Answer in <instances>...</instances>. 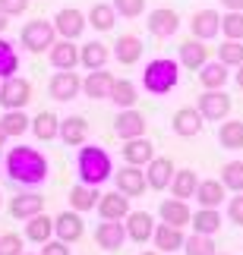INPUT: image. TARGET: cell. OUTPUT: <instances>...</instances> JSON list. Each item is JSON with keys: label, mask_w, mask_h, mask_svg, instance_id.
Listing matches in <instances>:
<instances>
[{"label": "cell", "mask_w": 243, "mask_h": 255, "mask_svg": "<svg viewBox=\"0 0 243 255\" xmlns=\"http://www.w3.org/2000/svg\"><path fill=\"white\" fill-rule=\"evenodd\" d=\"M114 60L120 66H133L142 60V38L139 35H120L114 41Z\"/></svg>", "instance_id": "obj_27"}, {"label": "cell", "mask_w": 243, "mask_h": 255, "mask_svg": "<svg viewBox=\"0 0 243 255\" xmlns=\"http://www.w3.org/2000/svg\"><path fill=\"white\" fill-rule=\"evenodd\" d=\"M202 126H206V117L199 114V107H180V111L171 117V129H174V135H180V139L199 135Z\"/></svg>", "instance_id": "obj_14"}, {"label": "cell", "mask_w": 243, "mask_h": 255, "mask_svg": "<svg viewBox=\"0 0 243 255\" xmlns=\"http://www.w3.org/2000/svg\"><path fill=\"white\" fill-rule=\"evenodd\" d=\"M180 60H171V57H155V60L145 63L142 73V88L149 95H171L180 82Z\"/></svg>", "instance_id": "obj_3"}, {"label": "cell", "mask_w": 243, "mask_h": 255, "mask_svg": "<svg viewBox=\"0 0 243 255\" xmlns=\"http://www.w3.org/2000/svg\"><path fill=\"white\" fill-rule=\"evenodd\" d=\"M47 92H51L54 101H73V98L82 95V79L73 70H57L47 82Z\"/></svg>", "instance_id": "obj_10"}, {"label": "cell", "mask_w": 243, "mask_h": 255, "mask_svg": "<svg viewBox=\"0 0 243 255\" xmlns=\"http://www.w3.org/2000/svg\"><path fill=\"white\" fill-rule=\"evenodd\" d=\"M190 32L199 41H212V38L221 35V13L218 9H196L190 19Z\"/></svg>", "instance_id": "obj_15"}, {"label": "cell", "mask_w": 243, "mask_h": 255, "mask_svg": "<svg viewBox=\"0 0 243 255\" xmlns=\"http://www.w3.org/2000/svg\"><path fill=\"white\" fill-rule=\"evenodd\" d=\"M177 60H180L183 70L199 73L202 66L209 63V47H206V41H199V38H190V41H183V44H180Z\"/></svg>", "instance_id": "obj_24"}, {"label": "cell", "mask_w": 243, "mask_h": 255, "mask_svg": "<svg viewBox=\"0 0 243 255\" xmlns=\"http://www.w3.org/2000/svg\"><path fill=\"white\" fill-rule=\"evenodd\" d=\"M221 35L231 38V41H243V9L221 13Z\"/></svg>", "instance_id": "obj_41"}, {"label": "cell", "mask_w": 243, "mask_h": 255, "mask_svg": "<svg viewBox=\"0 0 243 255\" xmlns=\"http://www.w3.org/2000/svg\"><path fill=\"white\" fill-rule=\"evenodd\" d=\"M79 51L82 47L70 41V38H57V44L47 51V60H51L54 70H76L79 66Z\"/></svg>", "instance_id": "obj_19"}, {"label": "cell", "mask_w": 243, "mask_h": 255, "mask_svg": "<svg viewBox=\"0 0 243 255\" xmlns=\"http://www.w3.org/2000/svg\"><path fill=\"white\" fill-rule=\"evenodd\" d=\"M114 73H108V66L104 70H92L85 73L82 79V95L92 98V101H111V88H114Z\"/></svg>", "instance_id": "obj_12"}, {"label": "cell", "mask_w": 243, "mask_h": 255, "mask_svg": "<svg viewBox=\"0 0 243 255\" xmlns=\"http://www.w3.org/2000/svg\"><path fill=\"white\" fill-rule=\"evenodd\" d=\"M32 135L38 142H51V139H60V117L51 114V111H41L32 117Z\"/></svg>", "instance_id": "obj_31"}, {"label": "cell", "mask_w": 243, "mask_h": 255, "mask_svg": "<svg viewBox=\"0 0 243 255\" xmlns=\"http://www.w3.org/2000/svg\"><path fill=\"white\" fill-rule=\"evenodd\" d=\"M3 173H6L9 183L35 189V186L47 183L51 164H47V158L38 148H32V145H16V148H9L6 158H3Z\"/></svg>", "instance_id": "obj_1"}, {"label": "cell", "mask_w": 243, "mask_h": 255, "mask_svg": "<svg viewBox=\"0 0 243 255\" xmlns=\"http://www.w3.org/2000/svg\"><path fill=\"white\" fill-rule=\"evenodd\" d=\"M0 9H3L6 16H22L28 9V0H0Z\"/></svg>", "instance_id": "obj_49"}, {"label": "cell", "mask_w": 243, "mask_h": 255, "mask_svg": "<svg viewBox=\"0 0 243 255\" xmlns=\"http://www.w3.org/2000/svg\"><path fill=\"white\" fill-rule=\"evenodd\" d=\"M152 243H155V249H158V252L174 255V252L183 249V243H187V233H183V227H174V224H164V221H161L158 227H155Z\"/></svg>", "instance_id": "obj_20"}, {"label": "cell", "mask_w": 243, "mask_h": 255, "mask_svg": "<svg viewBox=\"0 0 243 255\" xmlns=\"http://www.w3.org/2000/svg\"><path fill=\"white\" fill-rule=\"evenodd\" d=\"M225 214H228V221L234 224V227H243V192H234V195L228 199Z\"/></svg>", "instance_id": "obj_46"}, {"label": "cell", "mask_w": 243, "mask_h": 255, "mask_svg": "<svg viewBox=\"0 0 243 255\" xmlns=\"http://www.w3.org/2000/svg\"><path fill=\"white\" fill-rule=\"evenodd\" d=\"M85 16H89V25L95 28V32H111L114 22H117V9H114V3H92Z\"/></svg>", "instance_id": "obj_38"}, {"label": "cell", "mask_w": 243, "mask_h": 255, "mask_svg": "<svg viewBox=\"0 0 243 255\" xmlns=\"http://www.w3.org/2000/svg\"><path fill=\"white\" fill-rule=\"evenodd\" d=\"M193 233H206V237H215L221 230V208H196L193 214Z\"/></svg>", "instance_id": "obj_35"}, {"label": "cell", "mask_w": 243, "mask_h": 255, "mask_svg": "<svg viewBox=\"0 0 243 255\" xmlns=\"http://www.w3.org/2000/svg\"><path fill=\"white\" fill-rule=\"evenodd\" d=\"M57 38L60 35H57L54 19H32V22H25L22 32H19V44H22L28 54H44L57 44Z\"/></svg>", "instance_id": "obj_4"}, {"label": "cell", "mask_w": 243, "mask_h": 255, "mask_svg": "<svg viewBox=\"0 0 243 255\" xmlns=\"http://www.w3.org/2000/svg\"><path fill=\"white\" fill-rule=\"evenodd\" d=\"M6 142H9V135H6L3 126H0V148H6Z\"/></svg>", "instance_id": "obj_53"}, {"label": "cell", "mask_w": 243, "mask_h": 255, "mask_svg": "<svg viewBox=\"0 0 243 255\" xmlns=\"http://www.w3.org/2000/svg\"><path fill=\"white\" fill-rule=\"evenodd\" d=\"M218 255H225V252H218Z\"/></svg>", "instance_id": "obj_57"}, {"label": "cell", "mask_w": 243, "mask_h": 255, "mask_svg": "<svg viewBox=\"0 0 243 255\" xmlns=\"http://www.w3.org/2000/svg\"><path fill=\"white\" fill-rule=\"evenodd\" d=\"M234 82H237V88H243V66H237V73H234Z\"/></svg>", "instance_id": "obj_52"}, {"label": "cell", "mask_w": 243, "mask_h": 255, "mask_svg": "<svg viewBox=\"0 0 243 255\" xmlns=\"http://www.w3.org/2000/svg\"><path fill=\"white\" fill-rule=\"evenodd\" d=\"M44 211V195H38L35 189L28 192H16L13 199H9V214H13L16 221H28L35 218V214Z\"/></svg>", "instance_id": "obj_18"}, {"label": "cell", "mask_w": 243, "mask_h": 255, "mask_svg": "<svg viewBox=\"0 0 243 255\" xmlns=\"http://www.w3.org/2000/svg\"><path fill=\"white\" fill-rule=\"evenodd\" d=\"M218 145L225 151H240L243 148V120H225L218 126Z\"/></svg>", "instance_id": "obj_37"}, {"label": "cell", "mask_w": 243, "mask_h": 255, "mask_svg": "<svg viewBox=\"0 0 243 255\" xmlns=\"http://www.w3.org/2000/svg\"><path fill=\"white\" fill-rule=\"evenodd\" d=\"M54 25H57V35H60V38L76 41V38L89 28V16H85L82 9H76V6H63V9H57Z\"/></svg>", "instance_id": "obj_9"}, {"label": "cell", "mask_w": 243, "mask_h": 255, "mask_svg": "<svg viewBox=\"0 0 243 255\" xmlns=\"http://www.w3.org/2000/svg\"><path fill=\"white\" fill-rule=\"evenodd\" d=\"M221 183L231 192H243V161H228L221 167Z\"/></svg>", "instance_id": "obj_44"}, {"label": "cell", "mask_w": 243, "mask_h": 255, "mask_svg": "<svg viewBox=\"0 0 243 255\" xmlns=\"http://www.w3.org/2000/svg\"><path fill=\"white\" fill-rule=\"evenodd\" d=\"M82 233H85V224H82V214H79V211L66 208V211H60V214L54 218V237H57V240H63V243H79Z\"/></svg>", "instance_id": "obj_16"}, {"label": "cell", "mask_w": 243, "mask_h": 255, "mask_svg": "<svg viewBox=\"0 0 243 255\" xmlns=\"http://www.w3.org/2000/svg\"><path fill=\"white\" fill-rule=\"evenodd\" d=\"M32 101V82L22 76H9L0 79V107L3 111H25V104Z\"/></svg>", "instance_id": "obj_6"}, {"label": "cell", "mask_w": 243, "mask_h": 255, "mask_svg": "<svg viewBox=\"0 0 243 255\" xmlns=\"http://www.w3.org/2000/svg\"><path fill=\"white\" fill-rule=\"evenodd\" d=\"M9 19H13V16H6V13H3V9H0V35H3V32H6V25H9Z\"/></svg>", "instance_id": "obj_51"}, {"label": "cell", "mask_w": 243, "mask_h": 255, "mask_svg": "<svg viewBox=\"0 0 243 255\" xmlns=\"http://www.w3.org/2000/svg\"><path fill=\"white\" fill-rule=\"evenodd\" d=\"M0 208H3V192H0Z\"/></svg>", "instance_id": "obj_56"}, {"label": "cell", "mask_w": 243, "mask_h": 255, "mask_svg": "<svg viewBox=\"0 0 243 255\" xmlns=\"http://www.w3.org/2000/svg\"><path fill=\"white\" fill-rule=\"evenodd\" d=\"M114 9H117V16L123 19H139L145 13V0H111Z\"/></svg>", "instance_id": "obj_45"}, {"label": "cell", "mask_w": 243, "mask_h": 255, "mask_svg": "<svg viewBox=\"0 0 243 255\" xmlns=\"http://www.w3.org/2000/svg\"><path fill=\"white\" fill-rule=\"evenodd\" d=\"M126 240H130V233H126L123 221H101L98 227H95V243H98V249H104V252H117Z\"/></svg>", "instance_id": "obj_13"}, {"label": "cell", "mask_w": 243, "mask_h": 255, "mask_svg": "<svg viewBox=\"0 0 243 255\" xmlns=\"http://www.w3.org/2000/svg\"><path fill=\"white\" fill-rule=\"evenodd\" d=\"M76 173H79V183L101 186V183L114 180V161L101 145L85 142L79 148V154H76Z\"/></svg>", "instance_id": "obj_2"}, {"label": "cell", "mask_w": 243, "mask_h": 255, "mask_svg": "<svg viewBox=\"0 0 243 255\" xmlns=\"http://www.w3.org/2000/svg\"><path fill=\"white\" fill-rule=\"evenodd\" d=\"M0 126L6 129L9 139H19V135H25L28 129H32V117H25V111H3Z\"/></svg>", "instance_id": "obj_40"}, {"label": "cell", "mask_w": 243, "mask_h": 255, "mask_svg": "<svg viewBox=\"0 0 243 255\" xmlns=\"http://www.w3.org/2000/svg\"><path fill=\"white\" fill-rule=\"evenodd\" d=\"M22 237L28 243H38V246H44L47 240H54V218H47V214H35V218L25 221V233Z\"/></svg>", "instance_id": "obj_32"}, {"label": "cell", "mask_w": 243, "mask_h": 255, "mask_svg": "<svg viewBox=\"0 0 243 255\" xmlns=\"http://www.w3.org/2000/svg\"><path fill=\"white\" fill-rule=\"evenodd\" d=\"M111 57H114V51H108V44H101V41H85L82 51H79V66H82L85 73L104 70Z\"/></svg>", "instance_id": "obj_26"}, {"label": "cell", "mask_w": 243, "mask_h": 255, "mask_svg": "<svg viewBox=\"0 0 243 255\" xmlns=\"http://www.w3.org/2000/svg\"><path fill=\"white\" fill-rule=\"evenodd\" d=\"M158 214H161L164 224H174V227H190L193 224V211H190L187 199H177V195H174V199H164Z\"/></svg>", "instance_id": "obj_25"}, {"label": "cell", "mask_w": 243, "mask_h": 255, "mask_svg": "<svg viewBox=\"0 0 243 255\" xmlns=\"http://www.w3.org/2000/svg\"><path fill=\"white\" fill-rule=\"evenodd\" d=\"M22 255H41V252H22Z\"/></svg>", "instance_id": "obj_55"}, {"label": "cell", "mask_w": 243, "mask_h": 255, "mask_svg": "<svg viewBox=\"0 0 243 255\" xmlns=\"http://www.w3.org/2000/svg\"><path fill=\"white\" fill-rule=\"evenodd\" d=\"M98 202H101V192H98V186H89V183H76L73 189H70V208L73 211H95L98 208Z\"/></svg>", "instance_id": "obj_28"}, {"label": "cell", "mask_w": 243, "mask_h": 255, "mask_svg": "<svg viewBox=\"0 0 243 255\" xmlns=\"http://www.w3.org/2000/svg\"><path fill=\"white\" fill-rule=\"evenodd\" d=\"M16 73H19V47L16 41L0 35V79H9Z\"/></svg>", "instance_id": "obj_39"}, {"label": "cell", "mask_w": 243, "mask_h": 255, "mask_svg": "<svg viewBox=\"0 0 243 255\" xmlns=\"http://www.w3.org/2000/svg\"><path fill=\"white\" fill-rule=\"evenodd\" d=\"M60 142L66 148H82V145L89 142V120L79 117V114L63 117L60 120Z\"/></svg>", "instance_id": "obj_17"}, {"label": "cell", "mask_w": 243, "mask_h": 255, "mask_svg": "<svg viewBox=\"0 0 243 255\" xmlns=\"http://www.w3.org/2000/svg\"><path fill=\"white\" fill-rule=\"evenodd\" d=\"M114 183H117V189L123 195H136L145 192V186H149V176H145V167H136V164H123L120 170H114Z\"/></svg>", "instance_id": "obj_11"}, {"label": "cell", "mask_w": 243, "mask_h": 255, "mask_svg": "<svg viewBox=\"0 0 243 255\" xmlns=\"http://www.w3.org/2000/svg\"><path fill=\"white\" fill-rule=\"evenodd\" d=\"M22 240L19 233H0V255H22Z\"/></svg>", "instance_id": "obj_47"}, {"label": "cell", "mask_w": 243, "mask_h": 255, "mask_svg": "<svg viewBox=\"0 0 243 255\" xmlns=\"http://www.w3.org/2000/svg\"><path fill=\"white\" fill-rule=\"evenodd\" d=\"M41 255H70V243H63V240H47L44 246H41Z\"/></svg>", "instance_id": "obj_48"}, {"label": "cell", "mask_w": 243, "mask_h": 255, "mask_svg": "<svg viewBox=\"0 0 243 255\" xmlns=\"http://www.w3.org/2000/svg\"><path fill=\"white\" fill-rule=\"evenodd\" d=\"M120 154H123V164H136V167H145V164L155 158V145L142 135V139H130V142H123Z\"/></svg>", "instance_id": "obj_30"}, {"label": "cell", "mask_w": 243, "mask_h": 255, "mask_svg": "<svg viewBox=\"0 0 243 255\" xmlns=\"http://www.w3.org/2000/svg\"><path fill=\"white\" fill-rule=\"evenodd\" d=\"M139 101V85L133 79H117L111 88V104L117 107V111H126V107H136Z\"/></svg>", "instance_id": "obj_34"}, {"label": "cell", "mask_w": 243, "mask_h": 255, "mask_svg": "<svg viewBox=\"0 0 243 255\" xmlns=\"http://www.w3.org/2000/svg\"><path fill=\"white\" fill-rule=\"evenodd\" d=\"M231 79V66H225L221 60H209L199 70V85L202 88H225Z\"/></svg>", "instance_id": "obj_33"}, {"label": "cell", "mask_w": 243, "mask_h": 255, "mask_svg": "<svg viewBox=\"0 0 243 255\" xmlns=\"http://www.w3.org/2000/svg\"><path fill=\"white\" fill-rule=\"evenodd\" d=\"M126 214H130V195H123L120 189L101 195V202H98L101 221H126Z\"/></svg>", "instance_id": "obj_22"}, {"label": "cell", "mask_w": 243, "mask_h": 255, "mask_svg": "<svg viewBox=\"0 0 243 255\" xmlns=\"http://www.w3.org/2000/svg\"><path fill=\"white\" fill-rule=\"evenodd\" d=\"M139 255H164V252H158V249H145V252H139Z\"/></svg>", "instance_id": "obj_54"}, {"label": "cell", "mask_w": 243, "mask_h": 255, "mask_svg": "<svg viewBox=\"0 0 243 255\" xmlns=\"http://www.w3.org/2000/svg\"><path fill=\"white\" fill-rule=\"evenodd\" d=\"M123 224H126V233H130V240L139 243V246H142V243H149V240L155 237V227H158V221H155L149 211H130Z\"/></svg>", "instance_id": "obj_21"}, {"label": "cell", "mask_w": 243, "mask_h": 255, "mask_svg": "<svg viewBox=\"0 0 243 255\" xmlns=\"http://www.w3.org/2000/svg\"><path fill=\"white\" fill-rule=\"evenodd\" d=\"M225 9H243V0H221Z\"/></svg>", "instance_id": "obj_50"}, {"label": "cell", "mask_w": 243, "mask_h": 255, "mask_svg": "<svg viewBox=\"0 0 243 255\" xmlns=\"http://www.w3.org/2000/svg\"><path fill=\"white\" fill-rule=\"evenodd\" d=\"M183 255H218V246L206 233H193V237H187V243H183Z\"/></svg>", "instance_id": "obj_42"}, {"label": "cell", "mask_w": 243, "mask_h": 255, "mask_svg": "<svg viewBox=\"0 0 243 255\" xmlns=\"http://www.w3.org/2000/svg\"><path fill=\"white\" fill-rule=\"evenodd\" d=\"M199 114L206 117V123H225L231 117V95L225 88H206V92L199 95Z\"/></svg>", "instance_id": "obj_5"}, {"label": "cell", "mask_w": 243, "mask_h": 255, "mask_svg": "<svg viewBox=\"0 0 243 255\" xmlns=\"http://www.w3.org/2000/svg\"><path fill=\"white\" fill-rule=\"evenodd\" d=\"M145 126H149V120H145V114H139L136 107L117 111V117H114V132H117L120 142L142 139V135H145Z\"/></svg>", "instance_id": "obj_8"}, {"label": "cell", "mask_w": 243, "mask_h": 255, "mask_svg": "<svg viewBox=\"0 0 243 255\" xmlns=\"http://www.w3.org/2000/svg\"><path fill=\"white\" fill-rule=\"evenodd\" d=\"M218 60L231 66V70H237V66H243V41H231V38H225L218 47Z\"/></svg>", "instance_id": "obj_43"}, {"label": "cell", "mask_w": 243, "mask_h": 255, "mask_svg": "<svg viewBox=\"0 0 243 255\" xmlns=\"http://www.w3.org/2000/svg\"><path fill=\"white\" fill-rule=\"evenodd\" d=\"M174 173H177V167H174V161L171 158H155L145 164V176H149V189L155 192H161V189H168L171 180H174Z\"/></svg>", "instance_id": "obj_23"}, {"label": "cell", "mask_w": 243, "mask_h": 255, "mask_svg": "<svg viewBox=\"0 0 243 255\" xmlns=\"http://www.w3.org/2000/svg\"><path fill=\"white\" fill-rule=\"evenodd\" d=\"M225 199H228V186L221 180H199V189H196L199 208H221Z\"/></svg>", "instance_id": "obj_29"}, {"label": "cell", "mask_w": 243, "mask_h": 255, "mask_svg": "<svg viewBox=\"0 0 243 255\" xmlns=\"http://www.w3.org/2000/svg\"><path fill=\"white\" fill-rule=\"evenodd\" d=\"M196 189H199L196 170L183 167V170L174 173V180H171V195H177V199H196Z\"/></svg>", "instance_id": "obj_36"}, {"label": "cell", "mask_w": 243, "mask_h": 255, "mask_svg": "<svg viewBox=\"0 0 243 255\" xmlns=\"http://www.w3.org/2000/svg\"><path fill=\"white\" fill-rule=\"evenodd\" d=\"M145 28H149V35L152 38H174L177 35V28H180V16L174 13L171 6H155L149 16H145Z\"/></svg>", "instance_id": "obj_7"}]
</instances>
